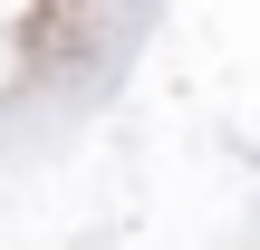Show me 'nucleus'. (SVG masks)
I'll use <instances>...</instances> for the list:
<instances>
[]
</instances>
